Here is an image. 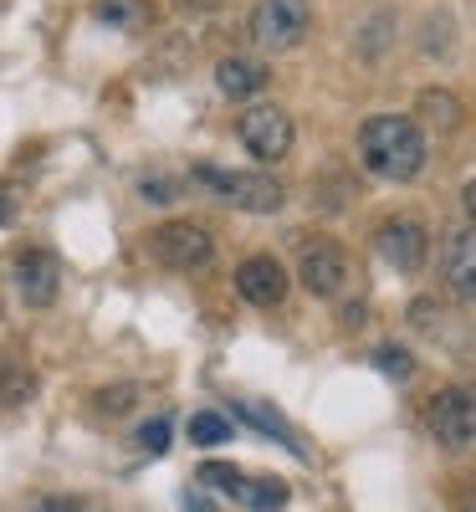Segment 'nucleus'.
<instances>
[{
	"label": "nucleus",
	"mask_w": 476,
	"mask_h": 512,
	"mask_svg": "<svg viewBox=\"0 0 476 512\" xmlns=\"http://www.w3.org/2000/svg\"><path fill=\"white\" fill-rule=\"evenodd\" d=\"M241 502H246L251 512H282V507H287V482H277V477H267V482H251Z\"/></svg>",
	"instance_id": "nucleus-18"
},
{
	"label": "nucleus",
	"mask_w": 476,
	"mask_h": 512,
	"mask_svg": "<svg viewBox=\"0 0 476 512\" xmlns=\"http://www.w3.org/2000/svg\"><path fill=\"white\" fill-rule=\"evenodd\" d=\"M195 477H200L205 487H215V492H226V497H246V477L236 472L231 461H205Z\"/></svg>",
	"instance_id": "nucleus-17"
},
{
	"label": "nucleus",
	"mask_w": 476,
	"mask_h": 512,
	"mask_svg": "<svg viewBox=\"0 0 476 512\" xmlns=\"http://www.w3.org/2000/svg\"><path fill=\"white\" fill-rule=\"evenodd\" d=\"M415 118L436 123V128H456L466 113H461V98H456V93H446V88H425V93L415 98Z\"/></svg>",
	"instance_id": "nucleus-14"
},
{
	"label": "nucleus",
	"mask_w": 476,
	"mask_h": 512,
	"mask_svg": "<svg viewBox=\"0 0 476 512\" xmlns=\"http://www.w3.org/2000/svg\"><path fill=\"white\" fill-rule=\"evenodd\" d=\"M236 292L246 297L251 308H282L287 292H292V277L277 256H246L236 267Z\"/></svg>",
	"instance_id": "nucleus-10"
},
{
	"label": "nucleus",
	"mask_w": 476,
	"mask_h": 512,
	"mask_svg": "<svg viewBox=\"0 0 476 512\" xmlns=\"http://www.w3.org/2000/svg\"><path fill=\"white\" fill-rule=\"evenodd\" d=\"M11 277H16V292H21L26 308H52L57 303V287H62V262H57L52 251L31 246V251L16 256Z\"/></svg>",
	"instance_id": "nucleus-9"
},
{
	"label": "nucleus",
	"mask_w": 476,
	"mask_h": 512,
	"mask_svg": "<svg viewBox=\"0 0 476 512\" xmlns=\"http://www.w3.org/2000/svg\"><path fill=\"white\" fill-rule=\"evenodd\" d=\"M308 26H313L308 0H256V11H251V41L262 52H292V47H302Z\"/></svg>",
	"instance_id": "nucleus-4"
},
{
	"label": "nucleus",
	"mask_w": 476,
	"mask_h": 512,
	"mask_svg": "<svg viewBox=\"0 0 476 512\" xmlns=\"http://www.w3.org/2000/svg\"><path fill=\"white\" fill-rule=\"evenodd\" d=\"M93 16L118 31H139V26H149V0H98Z\"/></svg>",
	"instance_id": "nucleus-15"
},
{
	"label": "nucleus",
	"mask_w": 476,
	"mask_h": 512,
	"mask_svg": "<svg viewBox=\"0 0 476 512\" xmlns=\"http://www.w3.org/2000/svg\"><path fill=\"white\" fill-rule=\"evenodd\" d=\"M456 512H476V482L461 492V502H456Z\"/></svg>",
	"instance_id": "nucleus-24"
},
{
	"label": "nucleus",
	"mask_w": 476,
	"mask_h": 512,
	"mask_svg": "<svg viewBox=\"0 0 476 512\" xmlns=\"http://www.w3.org/2000/svg\"><path fill=\"white\" fill-rule=\"evenodd\" d=\"M139 195H144L149 205H169V200H175V180H164V175H144V180H139Z\"/></svg>",
	"instance_id": "nucleus-22"
},
{
	"label": "nucleus",
	"mask_w": 476,
	"mask_h": 512,
	"mask_svg": "<svg viewBox=\"0 0 476 512\" xmlns=\"http://www.w3.org/2000/svg\"><path fill=\"white\" fill-rule=\"evenodd\" d=\"M441 272H446V287L461 297V303H476V226L446 236Z\"/></svg>",
	"instance_id": "nucleus-11"
},
{
	"label": "nucleus",
	"mask_w": 476,
	"mask_h": 512,
	"mask_svg": "<svg viewBox=\"0 0 476 512\" xmlns=\"http://www.w3.org/2000/svg\"><path fill=\"white\" fill-rule=\"evenodd\" d=\"M461 200H466V210H471V221H476V180H471V185L461 190Z\"/></svg>",
	"instance_id": "nucleus-26"
},
{
	"label": "nucleus",
	"mask_w": 476,
	"mask_h": 512,
	"mask_svg": "<svg viewBox=\"0 0 476 512\" xmlns=\"http://www.w3.org/2000/svg\"><path fill=\"white\" fill-rule=\"evenodd\" d=\"M272 82V72L256 62V57H221L215 62V88L226 98H256Z\"/></svg>",
	"instance_id": "nucleus-12"
},
{
	"label": "nucleus",
	"mask_w": 476,
	"mask_h": 512,
	"mask_svg": "<svg viewBox=\"0 0 476 512\" xmlns=\"http://www.w3.org/2000/svg\"><path fill=\"white\" fill-rule=\"evenodd\" d=\"M297 282L313 297H338L349 287V251L328 236H302L297 241Z\"/></svg>",
	"instance_id": "nucleus-6"
},
{
	"label": "nucleus",
	"mask_w": 476,
	"mask_h": 512,
	"mask_svg": "<svg viewBox=\"0 0 476 512\" xmlns=\"http://www.w3.org/2000/svg\"><path fill=\"white\" fill-rule=\"evenodd\" d=\"M425 425H430V436H436V446H446V451L476 446V390H466V384L436 390L425 400Z\"/></svg>",
	"instance_id": "nucleus-3"
},
{
	"label": "nucleus",
	"mask_w": 476,
	"mask_h": 512,
	"mask_svg": "<svg viewBox=\"0 0 476 512\" xmlns=\"http://www.w3.org/2000/svg\"><path fill=\"white\" fill-rule=\"evenodd\" d=\"M139 446H144L149 456H164V451H169V420H164V415H154V420L139 425Z\"/></svg>",
	"instance_id": "nucleus-21"
},
{
	"label": "nucleus",
	"mask_w": 476,
	"mask_h": 512,
	"mask_svg": "<svg viewBox=\"0 0 476 512\" xmlns=\"http://www.w3.org/2000/svg\"><path fill=\"white\" fill-rule=\"evenodd\" d=\"M374 364H379V374L400 379V384L415 374V359H410V349H400V344H384V349H374Z\"/></svg>",
	"instance_id": "nucleus-19"
},
{
	"label": "nucleus",
	"mask_w": 476,
	"mask_h": 512,
	"mask_svg": "<svg viewBox=\"0 0 476 512\" xmlns=\"http://www.w3.org/2000/svg\"><path fill=\"white\" fill-rule=\"evenodd\" d=\"M190 441L195 446H226L231 441V420L215 415V410H195L190 415Z\"/></svg>",
	"instance_id": "nucleus-16"
},
{
	"label": "nucleus",
	"mask_w": 476,
	"mask_h": 512,
	"mask_svg": "<svg viewBox=\"0 0 476 512\" xmlns=\"http://www.w3.org/2000/svg\"><path fill=\"white\" fill-rule=\"evenodd\" d=\"M149 251H154V262H164L169 272H200L215 262V241L205 226L195 221H164L149 231Z\"/></svg>",
	"instance_id": "nucleus-5"
},
{
	"label": "nucleus",
	"mask_w": 476,
	"mask_h": 512,
	"mask_svg": "<svg viewBox=\"0 0 476 512\" xmlns=\"http://www.w3.org/2000/svg\"><path fill=\"white\" fill-rule=\"evenodd\" d=\"M185 512H210V502H205V497H195V492H185Z\"/></svg>",
	"instance_id": "nucleus-25"
},
{
	"label": "nucleus",
	"mask_w": 476,
	"mask_h": 512,
	"mask_svg": "<svg viewBox=\"0 0 476 512\" xmlns=\"http://www.w3.org/2000/svg\"><path fill=\"white\" fill-rule=\"evenodd\" d=\"M11 216H16V205H11L6 190H0V226H11Z\"/></svg>",
	"instance_id": "nucleus-23"
},
{
	"label": "nucleus",
	"mask_w": 476,
	"mask_h": 512,
	"mask_svg": "<svg viewBox=\"0 0 476 512\" xmlns=\"http://www.w3.org/2000/svg\"><path fill=\"white\" fill-rule=\"evenodd\" d=\"M134 400H139V384H108V390L93 395V405H98L103 415H123Z\"/></svg>",
	"instance_id": "nucleus-20"
},
{
	"label": "nucleus",
	"mask_w": 476,
	"mask_h": 512,
	"mask_svg": "<svg viewBox=\"0 0 476 512\" xmlns=\"http://www.w3.org/2000/svg\"><path fill=\"white\" fill-rule=\"evenodd\" d=\"M374 246H379V256H384L395 272L415 277V272L425 267V256H430V231H425L420 221H410V216H395V221H384V226L374 231Z\"/></svg>",
	"instance_id": "nucleus-8"
},
{
	"label": "nucleus",
	"mask_w": 476,
	"mask_h": 512,
	"mask_svg": "<svg viewBox=\"0 0 476 512\" xmlns=\"http://www.w3.org/2000/svg\"><path fill=\"white\" fill-rule=\"evenodd\" d=\"M359 164L369 169L374 180L405 185L425 169V134L420 123L405 113H374L359 128Z\"/></svg>",
	"instance_id": "nucleus-1"
},
{
	"label": "nucleus",
	"mask_w": 476,
	"mask_h": 512,
	"mask_svg": "<svg viewBox=\"0 0 476 512\" xmlns=\"http://www.w3.org/2000/svg\"><path fill=\"white\" fill-rule=\"evenodd\" d=\"M236 134H241V144H246L251 159L272 164V159H287V149H292V118H287L282 108H267V103H262V108L241 113Z\"/></svg>",
	"instance_id": "nucleus-7"
},
{
	"label": "nucleus",
	"mask_w": 476,
	"mask_h": 512,
	"mask_svg": "<svg viewBox=\"0 0 476 512\" xmlns=\"http://www.w3.org/2000/svg\"><path fill=\"white\" fill-rule=\"evenodd\" d=\"M236 415L246 420V425H256V431H262V436H277L292 456H308V446H302L297 441V431H292V425L277 415V410H262V405H236Z\"/></svg>",
	"instance_id": "nucleus-13"
},
{
	"label": "nucleus",
	"mask_w": 476,
	"mask_h": 512,
	"mask_svg": "<svg viewBox=\"0 0 476 512\" xmlns=\"http://www.w3.org/2000/svg\"><path fill=\"white\" fill-rule=\"evenodd\" d=\"M195 185H205L215 200H226L231 210H251V216H272L282 210L287 190L267 175V169H221V164H195Z\"/></svg>",
	"instance_id": "nucleus-2"
}]
</instances>
